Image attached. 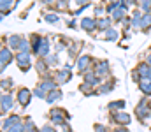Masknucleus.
Returning <instances> with one entry per match:
<instances>
[{"mask_svg":"<svg viewBox=\"0 0 151 132\" xmlns=\"http://www.w3.org/2000/svg\"><path fill=\"white\" fill-rule=\"evenodd\" d=\"M40 88H42V90H53V88H55V83H44Z\"/></svg>","mask_w":151,"mask_h":132,"instance_id":"nucleus-22","label":"nucleus"},{"mask_svg":"<svg viewBox=\"0 0 151 132\" xmlns=\"http://www.w3.org/2000/svg\"><path fill=\"white\" fill-rule=\"evenodd\" d=\"M76 2H77V4H84L86 0H76Z\"/></svg>","mask_w":151,"mask_h":132,"instance_id":"nucleus-27","label":"nucleus"},{"mask_svg":"<svg viewBox=\"0 0 151 132\" xmlns=\"http://www.w3.org/2000/svg\"><path fill=\"white\" fill-rule=\"evenodd\" d=\"M148 63H151V53L148 55Z\"/></svg>","mask_w":151,"mask_h":132,"instance_id":"nucleus-28","label":"nucleus"},{"mask_svg":"<svg viewBox=\"0 0 151 132\" xmlns=\"http://www.w3.org/2000/svg\"><path fill=\"white\" fill-rule=\"evenodd\" d=\"M123 106H125V104H123L121 100H119V102H111V104H109V107H111V109H113V107H123Z\"/></svg>","mask_w":151,"mask_h":132,"instance_id":"nucleus-23","label":"nucleus"},{"mask_svg":"<svg viewBox=\"0 0 151 132\" xmlns=\"http://www.w3.org/2000/svg\"><path fill=\"white\" fill-rule=\"evenodd\" d=\"M9 44H11L12 48H14V46H18V48H19V44H21V41H19V37H16V35H12V37L9 39Z\"/></svg>","mask_w":151,"mask_h":132,"instance_id":"nucleus-13","label":"nucleus"},{"mask_svg":"<svg viewBox=\"0 0 151 132\" xmlns=\"http://www.w3.org/2000/svg\"><path fill=\"white\" fill-rule=\"evenodd\" d=\"M0 60H2V69L5 67V63H9V62L12 60V55H11V51H9L7 48H4V49H2V55H0Z\"/></svg>","mask_w":151,"mask_h":132,"instance_id":"nucleus-3","label":"nucleus"},{"mask_svg":"<svg viewBox=\"0 0 151 132\" xmlns=\"http://www.w3.org/2000/svg\"><path fill=\"white\" fill-rule=\"evenodd\" d=\"M97 72H99V74H104V72H107V63H100Z\"/></svg>","mask_w":151,"mask_h":132,"instance_id":"nucleus-19","label":"nucleus"},{"mask_svg":"<svg viewBox=\"0 0 151 132\" xmlns=\"http://www.w3.org/2000/svg\"><path fill=\"white\" fill-rule=\"evenodd\" d=\"M18 99H19V102H21L23 106H27V104L30 102V92H28L27 88H21V90L18 92Z\"/></svg>","mask_w":151,"mask_h":132,"instance_id":"nucleus-2","label":"nucleus"},{"mask_svg":"<svg viewBox=\"0 0 151 132\" xmlns=\"http://www.w3.org/2000/svg\"><path fill=\"white\" fill-rule=\"evenodd\" d=\"M141 90L150 95L151 93V79H142V81H141Z\"/></svg>","mask_w":151,"mask_h":132,"instance_id":"nucleus-6","label":"nucleus"},{"mask_svg":"<svg viewBox=\"0 0 151 132\" xmlns=\"http://www.w3.org/2000/svg\"><path fill=\"white\" fill-rule=\"evenodd\" d=\"M9 132H23V125L21 123H18V125H14V127H11Z\"/></svg>","mask_w":151,"mask_h":132,"instance_id":"nucleus-18","label":"nucleus"},{"mask_svg":"<svg viewBox=\"0 0 151 132\" xmlns=\"http://www.w3.org/2000/svg\"><path fill=\"white\" fill-rule=\"evenodd\" d=\"M142 9H144V11H150L151 9V0H142Z\"/></svg>","mask_w":151,"mask_h":132,"instance_id":"nucleus-20","label":"nucleus"},{"mask_svg":"<svg viewBox=\"0 0 151 132\" xmlns=\"http://www.w3.org/2000/svg\"><path fill=\"white\" fill-rule=\"evenodd\" d=\"M47 51H49V43H47V39H42L39 53H40V55H47Z\"/></svg>","mask_w":151,"mask_h":132,"instance_id":"nucleus-7","label":"nucleus"},{"mask_svg":"<svg viewBox=\"0 0 151 132\" xmlns=\"http://www.w3.org/2000/svg\"><path fill=\"white\" fill-rule=\"evenodd\" d=\"M69 76H70V74H69V69H65V71H62V72L58 74V78H60V79H63V81H65V79H69Z\"/></svg>","mask_w":151,"mask_h":132,"instance_id":"nucleus-16","label":"nucleus"},{"mask_svg":"<svg viewBox=\"0 0 151 132\" xmlns=\"http://www.w3.org/2000/svg\"><path fill=\"white\" fill-rule=\"evenodd\" d=\"M18 63H19V67H23V69H28L30 67V56H28V53H25V51H21V53H18Z\"/></svg>","mask_w":151,"mask_h":132,"instance_id":"nucleus-1","label":"nucleus"},{"mask_svg":"<svg viewBox=\"0 0 151 132\" xmlns=\"http://www.w3.org/2000/svg\"><path fill=\"white\" fill-rule=\"evenodd\" d=\"M35 93H37V97H44V92H42V90H40V88H39L37 92H35Z\"/></svg>","mask_w":151,"mask_h":132,"instance_id":"nucleus-26","label":"nucleus"},{"mask_svg":"<svg viewBox=\"0 0 151 132\" xmlns=\"http://www.w3.org/2000/svg\"><path fill=\"white\" fill-rule=\"evenodd\" d=\"M107 27H109V19H100V21H99V28L106 30Z\"/></svg>","mask_w":151,"mask_h":132,"instance_id":"nucleus-15","label":"nucleus"},{"mask_svg":"<svg viewBox=\"0 0 151 132\" xmlns=\"http://www.w3.org/2000/svg\"><path fill=\"white\" fill-rule=\"evenodd\" d=\"M123 11H125V7H119V9L114 12V19H119V18H123Z\"/></svg>","mask_w":151,"mask_h":132,"instance_id":"nucleus-17","label":"nucleus"},{"mask_svg":"<svg viewBox=\"0 0 151 132\" xmlns=\"http://www.w3.org/2000/svg\"><path fill=\"white\" fill-rule=\"evenodd\" d=\"M11 106H12V99H11V95H2V111L11 109Z\"/></svg>","mask_w":151,"mask_h":132,"instance_id":"nucleus-5","label":"nucleus"},{"mask_svg":"<svg viewBox=\"0 0 151 132\" xmlns=\"http://www.w3.org/2000/svg\"><path fill=\"white\" fill-rule=\"evenodd\" d=\"M46 19H47V21H51V23H55V21H56L58 18H56L55 14H46Z\"/></svg>","mask_w":151,"mask_h":132,"instance_id":"nucleus-24","label":"nucleus"},{"mask_svg":"<svg viewBox=\"0 0 151 132\" xmlns=\"http://www.w3.org/2000/svg\"><path fill=\"white\" fill-rule=\"evenodd\" d=\"M81 25H83V28H84V30H93V28H95V25H97V21H95V19H91V18H84Z\"/></svg>","mask_w":151,"mask_h":132,"instance_id":"nucleus-4","label":"nucleus"},{"mask_svg":"<svg viewBox=\"0 0 151 132\" xmlns=\"http://www.w3.org/2000/svg\"><path fill=\"white\" fill-rule=\"evenodd\" d=\"M88 63H90V56H83V58L79 60V69H81V71H84Z\"/></svg>","mask_w":151,"mask_h":132,"instance_id":"nucleus-10","label":"nucleus"},{"mask_svg":"<svg viewBox=\"0 0 151 132\" xmlns=\"http://www.w3.org/2000/svg\"><path fill=\"white\" fill-rule=\"evenodd\" d=\"M139 74H141V76H144V78H148V76H150V79H151V69H150V67H146V65H139Z\"/></svg>","mask_w":151,"mask_h":132,"instance_id":"nucleus-8","label":"nucleus"},{"mask_svg":"<svg viewBox=\"0 0 151 132\" xmlns=\"http://www.w3.org/2000/svg\"><path fill=\"white\" fill-rule=\"evenodd\" d=\"M56 99H60V92H51V93L47 95V100H49V102H53V100H56Z\"/></svg>","mask_w":151,"mask_h":132,"instance_id":"nucleus-14","label":"nucleus"},{"mask_svg":"<svg viewBox=\"0 0 151 132\" xmlns=\"http://www.w3.org/2000/svg\"><path fill=\"white\" fill-rule=\"evenodd\" d=\"M11 2H12V0H2V11H4V12H5V9L11 5Z\"/></svg>","mask_w":151,"mask_h":132,"instance_id":"nucleus-21","label":"nucleus"},{"mask_svg":"<svg viewBox=\"0 0 151 132\" xmlns=\"http://www.w3.org/2000/svg\"><path fill=\"white\" fill-rule=\"evenodd\" d=\"M116 120H118V122H121L123 125H127V123L130 122V116H128V115H125V113H119V115L116 116Z\"/></svg>","mask_w":151,"mask_h":132,"instance_id":"nucleus-9","label":"nucleus"},{"mask_svg":"<svg viewBox=\"0 0 151 132\" xmlns=\"http://www.w3.org/2000/svg\"><path fill=\"white\" fill-rule=\"evenodd\" d=\"M95 129H97V132H106V129H104V127H102V125H97V127H95Z\"/></svg>","mask_w":151,"mask_h":132,"instance_id":"nucleus-25","label":"nucleus"},{"mask_svg":"<svg viewBox=\"0 0 151 132\" xmlns=\"http://www.w3.org/2000/svg\"><path fill=\"white\" fill-rule=\"evenodd\" d=\"M106 37H107V39H109V41H114V39H116V37H118V34H116V32H114L113 28H107V30H106Z\"/></svg>","mask_w":151,"mask_h":132,"instance_id":"nucleus-12","label":"nucleus"},{"mask_svg":"<svg viewBox=\"0 0 151 132\" xmlns=\"http://www.w3.org/2000/svg\"><path fill=\"white\" fill-rule=\"evenodd\" d=\"M141 27H142V28H148V27H151V14H146V16L142 18Z\"/></svg>","mask_w":151,"mask_h":132,"instance_id":"nucleus-11","label":"nucleus"}]
</instances>
